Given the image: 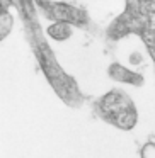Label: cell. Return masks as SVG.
I'll return each mask as SVG.
<instances>
[{"label": "cell", "instance_id": "1", "mask_svg": "<svg viewBox=\"0 0 155 158\" xmlns=\"http://www.w3.org/2000/svg\"><path fill=\"white\" fill-rule=\"evenodd\" d=\"M99 114L104 121L123 131H130L138 123V112L131 99L121 90H111L101 99Z\"/></svg>", "mask_w": 155, "mask_h": 158}, {"label": "cell", "instance_id": "2", "mask_svg": "<svg viewBox=\"0 0 155 158\" xmlns=\"http://www.w3.org/2000/svg\"><path fill=\"white\" fill-rule=\"evenodd\" d=\"M109 75H111V78L118 80V82H123V83H131V85H141V83H143L141 75L131 72V70H126L124 66L118 65V63L111 65Z\"/></svg>", "mask_w": 155, "mask_h": 158}, {"label": "cell", "instance_id": "3", "mask_svg": "<svg viewBox=\"0 0 155 158\" xmlns=\"http://www.w3.org/2000/svg\"><path fill=\"white\" fill-rule=\"evenodd\" d=\"M48 34L51 36L53 39H56V41H65V39H68L70 36H72V27H70L67 22L60 21V22H56V24L50 26Z\"/></svg>", "mask_w": 155, "mask_h": 158}, {"label": "cell", "instance_id": "4", "mask_svg": "<svg viewBox=\"0 0 155 158\" xmlns=\"http://www.w3.org/2000/svg\"><path fill=\"white\" fill-rule=\"evenodd\" d=\"M53 10H55V15L56 19H60V21H80V14L79 10H75L73 7H70V5L67 4H58L53 7Z\"/></svg>", "mask_w": 155, "mask_h": 158}, {"label": "cell", "instance_id": "5", "mask_svg": "<svg viewBox=\"0 0 155 158\" xmlns=\"http://www.w3.org/2000/svg\"><path fill=\"white\" fill-rule=\"evenodd\" d=\"M141 158H155V143H147L140 150Z\"/></svg>", "mask_w": 155, "mask_h": 158}, {"label": "cell", "instance_id": "6", "mask_svg": "<svg viewBox=\"0 0 155 158\" xmlns=\"http://www.w3.org/2000/svg\"><path fill=\"white\" fill-rule=\"evenodd\" d=\"M12 27V17L9 14H2V36H7Z\"/></svg>", "mask_w": 155, "mask_h": 158}]
</instances>
